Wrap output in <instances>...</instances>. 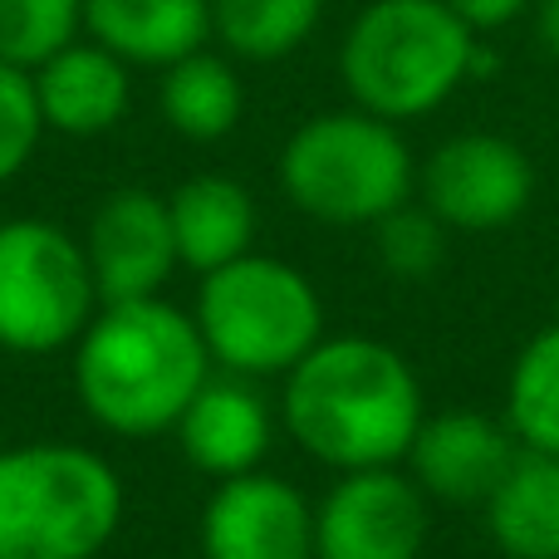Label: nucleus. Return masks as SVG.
<instances>
[{
  "label": "nucleus",
  "instance_id": "nucleus-24",
  "mask_svg": "<svg viewBox=\"0 0 559 559\" xmlns=\"http://www.w3.org/2000/svg\"><path fill=\"white\" fill-rule=\"evenodd\" d=\"M476 35H491V29H506L511 20H521L535 0H447Z\"/></svg>",
  "mask_w": 559,
  "mask_h": 559
},
{
  "label": "nucleus",
  "instance_id": "nucleus-23",
  "mask_svg": "<svg viewBox=\"0 0 559 559\" xmlns=\"http://www.w3.org/2000/svg\"><path fill=\"white\" fill-rule=\"evenodd\" d=\"M45 133L49 128H45V114H39L35 79L0 59V187L25 173Z\"/></svg>",
  "mask_w": 559,
  "mask_h": 559
},
{
  "label": "nucleus",
  "instance_id": "nucleus-14",
  "mask_svg": "<svg viewBox=\"0 0 559 559\" xmlns=\"http://www.w3.org/2000/svg\"><path fill=\"white\" fill-rule=\"evenodd\" d=\"M29 79H35L45 128H55L64 138L108 133L114 123H123L128 104H133V74L98 39H69Z\"/></svg>",
  "mask_w": 559,
  "mask_h": 559
},
{
  "label": "nucleus",
  "instance_id": "nucleus-1",
  "mask_svg": "<svg viewBox=\"0 0 559 559\" xmlns=\"http://www.w3.org/2000/svg\"><path fill=\"white\" fill-rule=\"evenodd\" d=\"M423 417L427 403L413 364L364 334H324L280 388L285 432L334 472L403 466Z\"/></svg>",
  "mask_w": 559,
  "mask_h": 559
},
{
  "label": "nucleus",
  "instance_id": "nucleus-7",
  "mask_svg": "<svg viewBox=\"0 0 559 559\" xmlns=\"http://www.w3.org/2000/svg\"><path fill=\"white\" fill-rule=\"evenodd\" d=\"M98 285L84 241L55 222L15 216L0 222V348L45 358L74 348L98 314Z\"/></svg>",
  "mask_w": 559,
  "mask_h": 559
},
{
  "label": "nucleus",
  "instance_id": "nucleus-25",
  "mask_svg": "<svg viewBox=\"0 0 559 559\" xmlns=\"http://www.w3.org/2000/svg\"><path fill=\"white\" fill-rule=\"evenodd\" d=\"M535 39L550 59H559V0H535Z\"/></svg>",
  "mask_w": 559,
  "mask_h": 559
},
{
  "label": "nucleus",
  "instance_id": "nucleus-5",
  "mask_svg": "<svg viewBox=\"0 0 559 559\" xmlns=\"http://www.w3.org/2000/svg\"><path fill=\"white\" fill-rule=\"evenodd\" d=\"M417 163L397 123L364 108L319 114L280 147V192L324 226H378L413 202Z\"/></svg>",
  "mask_w": 559,
  "mask_h": 559
},
{
  "label": "nucleus",
  "instance_id": "nucleus-19",
  "mask_svg": "<svg viewBox=\"0 0 559 559\" xmlns=\"http://www.w3.org/2000/svg\"><path fill=\"white\" fill-rule=\"evenodd\" d=\"M324 20V0H212V39L236 59L275 64L295 55Z\"/></svg>",
  "mask_w": 559,
  "mask_h": 559
},
{
  "label": "nucleus",
  "instance_id": "nucleus-10",
  "mask_svg": "<svg viewBox=\"0 0 559 559\" xmlns=\"http://www.w3.org/2000/svg\"><path fill=\"white\" fill-rule=\"evenodd\" d=\"M202 559H314V506L271 472L216 481L202 506Z\"/></svg>",
  "mask_w": 559,
  "mask_h": 559
},
{
  "label": "nucleus",
  "instance_id": "nucleus-3",
  "mask_svg": "<svg viewBox=\"0 0 559 559\" xmlns=\"http://www.w3.org/2000/svg\"><path fill=\"white\" fill-rule=\"evenodd\" d=\"M491 55L447 0H368L338 45V74L354 108L388 123L427 118Z\"/></svg>",
  "mask_w": 559,
  "mask_h": 559
},
{
  "label": "nucleus",
  "instance_id": "nucleus-16",
  "mask_svg": "<svg viewBox=\"0 0 559 559\" xmlns=\"http://www.w3.org/2000/svg\"><path fill=\"white\" fill-rule=\"evenodd\" d=\"M167 212H173L177 261L187 271L212 275L255 251V197L236 177L222 173L187 177L167 197Z\"/></svg>",
  "mask_w": 559,
  "mask_h": 559
},
{
  "label": "nucleus",
  "instance_id": "nucleus-9",
  "mask_svg": "<svg viewBox=\"0 0 559 559\" xmlns=\"http://www.w3.org/2000/svg\"><path fill=\"white\" fill-rule=\"evenodd\" d=\"M427 525V496L407 472H338L314 506V559H417Z\"/></svg>",
  "mask_w": 559,
  "mask_h": 559
},
{
  "label": "nucleus",
  "instance_id": "nucleus-12",
  "mask_svg": "<svg viewBox=\"0 0 559 559\" xmlns=\"http://www.w3.org/2000/svg\"><path fill=\"white\" fill-rule=\"evenodd\" d=\"M515 456H521V442L506 423L452 407V413L423 417L407 452V476L423 486L427 501L486 506Z\"/></svg>",
  "mask_w": 559,
  "mask_h": 559
},
{
  "label": "nucleus",
  "instance_id": "nucleus-18",
  "mask_svg": "<svg viewBox=\"0 0 559 559\" xmlns=\"http://www.w3.org/2000/svg\"><path fill=\"white\" fill-rule=\"evenodd\" d=\"M157 108H163L167 128L177 138H187V143H216V138H226L241 123V108H246L241 74L231 69V59L197 49V55L163 69Z\"/></svg>",
  "mask_w": 559,
  "mask_h": 559
},
{
  "label": "nucleus",
  "instance_id": "nucleus-17",
  "mask_svg": "<svg viewBox=\"0 0 559 559\" xmlns=\"http://www.w3.org/2000/svg\"><path fill=\"white\" fill-rule=\"evenodd\" d=\"M481 511L506 559H559V456L521 447Z\"/></svg>",
  "mask_w": 559,
  "mask_h": 559
},
{
  "label": "nucleus",
  "instance_id": "nucleus-4",
  "mask_svg": "<svg viewBox=\"0 0 559 559\" xmlns=\"http://www.w3.org/2000/svg\"><path fill=\"white\" fill-rule=\"evenodd\" d=\"M123 506L118 466L88 447H0V559H98Z\"/></svg>",
  "mask_w": 559,
  "mask_h": 559
},
{
  "label": "nucleus",
  "instance_id": "nucleus-22",
  "mask_svg": "<svg viewBox=\"0 0 559 559\" xmlns=\"http://www.w3.org/2000/svg\"><path fill=\"white\" fill-rule=\"evenodd\" d=\"M368 231H373L383 271H393L397 280H427V275H437V265L447 261V226L437 222L427 206L403 202L378 226H368Z\"/></svg>",
  "mask_w": 559,
  "mask_h": 559
},
{
  "label": "nucleus",
  "instance_id": "nucleus-11",
  "mask_svg": "<svg viewBox=\"0 0 559 559\" xmlns=\"http://www.w3.org/2000/svg\"><path fill=\"white\" fill-rule=\"evenodd\" d=\"M84 255L104 305L163 295V285L182 265L167 197H153L143 187H123V192L104 197L94 222H88Z\"/></svg>",
  "mask_w": 559,
  "mask_h": 559
},
{
  "label": "nucleus",
  "instance_id": "nucleus-15",
  "mask_svg": "<svg viewBox=\"0 0 559 559\" xmlns=\"http://www.w3.org/2000/svg\"><path fill=\"white\" fill-rule=\"evenodd\" d=\"M84 35L114 49L128 69H167L206 49L212 0H84Z\"/></svg>",
  "mask_w": 559,
  "mask_h": 559
},
{
  "label": "nucleus",
  "instance_id": "nucleus-8",
  "mask_svg": "<svg viewBox=\"0 0 559 559\" xmlns=\"http://www.w3.org/2000/svg\"><path fill=\"white\" fill-rule=\"evenodd\" d=\"M417 187L447 231H501L531 206L535 163L506 133H456L427 157Z\"/></svg>",
  "mask_w": 559,
  "mask_h": 559
},
{
  "label": "nucleus",
  "instance_id": "nucleus-21",
  "mask_svg": "<svg viewBox=\"0 0 559 559\" xmlns=\"http://www.w3.org/2000/svg\"><path fill=\"white\" fill-rule=\"evenodd\" d=\"M84 35V0H0V59L35 74Z\"/></svg>",
  "mask_w": 559,
  "mask_h": 559
},
{
  "label": "nucleus",
  "instance_id": "nucleus-6",
  "mask_svg": "<svg viewBox=\"0 0 559 559\" xmlns=\"http://www.w3.org/2000/svg\"><path fill=\"white\" fill-rule=\"evenodd\" d=\"M192 319L212 364L255 383L285 378L324 338V305L309 275L261 251L202 275Z\"/></svg>",
  "mask_w": 559,
  "mask_h": 559
},
{
  "label": "nucleus",
  "instance_id": "nucleus-2",
  "mask_svg": "<svg viewBox=\"0 0 559 559\" xmlns=\"http://www.w3.org/2000/svg\"><path fill=\"white\" fill-rule=\"evenodd\" d=\"M212 354L187 309L153 299L98 305L74 344V393L84 413L114 437L173 432L202 383Z\"/></svg>",
  "mask_w": 559,
  "mask_h": 559
},
{
  "label": "nucleus",
  "instance_id": "nucleus-13",
  "mask_svg": "<svg viewBox=\"0 0 559 559\" xmlns=\"http://www.w3.org/2000/svg\"><path fill=\"white\" fill-rule=\"evenodd\" d=\"M173 432L197 472L212 481H231V476L261 472L275 442V413L255 388V378L212 373Z\"/></svg>",
  "mask_w": 559,
  "mask_h": 559
},
{
  "label": "nucleus",
  "instance_id": "nucleus-20",
  "mask_svg": "<svg viewBox=\"0 0 559 559\" xmlns=\"http://www.w3.org/2000/svg\"><path fill=\"white\" fill-rule=\"evenodd\" d=\"M506 427L525 452L559 456V324H545L515 358L506 378Z\"/></svg>",
  "mask_w": 559,
  "mask_h": 559
}]
</instances>
